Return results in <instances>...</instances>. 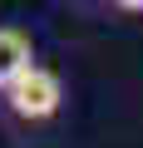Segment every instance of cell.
Segmentation results:
<instances>
[{
  "label": "cell",
  "mask_w": 143,
  "mask_h": 148,
  "mask_svg": "<svg viewBox=\"0 0 143 148\" xmlns=\"http://www.w3.org/2000/svg\"><path fill=\"white\" fill-rule=\"evenodd\" d=\"M59 109H64V79L49 64H40V59L30 69H20L15 79L0 89V114H5V123L10 128H25V133L54 123Z\"/></svg>",
  "instance_id": "6da1fadb"
},
{
  "label": "cell",
  "mask_w": 143,
  "mask_h": 148,
  "mask_svg": "<svg viewBox=\"0 0 143 148\" xmlns=\"http://www.w3.org/2000/svg\"><path fill=\"white\" fill-rule=\"evenodd\" d=\"M30 64H35V40H30V30L0 25V89H5L20 69H30Z\"/></svg>",
  "instance_id": "7a4b0ae2"
},
{
  "label": "cell",
  "mask_w": 143,
  "mask_h": 148,
  "mask_svg": "<svg viewBox=\"0 0 143 148\" xmlns=\"http://www.w3.org/2000/svg\"><path fill=\"white\" fill-rule=\"evenodd\" d=\"M109 10H118V15H143V0H104Z\"/></svg>",
  "instance_id": "3957f363"
}]
</instances>
